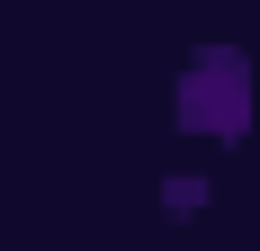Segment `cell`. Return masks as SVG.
Wrapping results in <instances>:
<instances>
[{
    "instance_id": "6da1fadb",
    "label": "cell",
    "mask_w": 260,
    "mask_h": 251,
    "mask_svg": "<svg viewBox=\"0 0 260 251\" xmlns=\"http://www.w3.org/2000/svg\"><path fill=\"white\" fill-rule=\"evenodd\" d=\"M171 108H180L188 135H242V125H251V63L224 54V45H207L180 72V99H171Z\"/></svg>"
}]
</instances>
